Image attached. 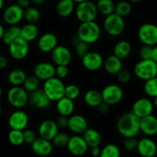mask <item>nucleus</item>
<instances>
[{
	"label": "nucleus",
	"mask_w": 157,
	"mask_h": 157,
	"mask_svg": "<svg viewBox=\"0 0 157 157\" xmlns=\"http://www.w3.org/2000/svg\"><path fill=\"white\" fill-rule=\"evenodd\" d=\"M116 128L123 137H135L140 132V118L132 111L124 113L117 120Z\"/></svg>",
	"instance_id": "f257e3e1"
},
{
	"label": "nucleus",
	"mask_w": 157,
	"mask_h": 157,
	"mask_svg": "<svg viewBox=\"0 0 157 157\" xmlns=\"http://www.w3.org/2000/svg\"><path fill=\"white\" fill-rule=\"evenodd\" d=\"M101 29L95 21L81 22L77 31V37L87 44L95 43L100 38Z\"/></svg>",
	"instance_id": "f03ea898"
},
{
	"label": "nucleus",
	"mask_w": 157,
	"mask_h": 157,
	"mask_svg": "<svg viewBox=\"0 0 157 157\" xmlns=\"http://www.w3.org/2000/svg\"><path fill=\"white\" fill-rule=\"evenodd\" d=\"M65 87L60 78L53 77L44 81L42 90L51 101H57L65 96Z\"/></svg>",
	"instance_id": "7ed1b4c3"
},
{
	"label": "nucleus",
	"mask_w": 157,
	"mask_h": 157,
	"mask_svg": "<svg viewBox=\"0 0 157 157\" xmlns=\"http://www.w3.org/2000/svg\"><path fill=\"white\" fill-rule=\"evenodd\" d=\"M98 13L96 5L89 0L78 3L75 9V16L81 22L95 21Z\"/></svg>",
	"instance_id": "20e7f679"
},
{
	"label": "nucleus",
	"mask_w": 157,
	"mask_h": 157,
	"mask_svg": "<svg viewBox=\"0 0 157 157\" xmlns=\"http://www.w3.org/2000/svg\"><path fill=\"white\" fill-rule=\"evenodd\" d=\"M135 75L140 80L147 81L157 76V63L152 59L141 60L134 67Z\"/></svg>",
	"instance_id": "39448f33"
},
{
	"label": "nucleus",
	"mask_w": 157,
	"mask_h": 157,
	"mask_svg": "<svg viewBox=\"0 0 157 157\" xmlns=\"http://www.w3.org/2000/svg\"><path fill=\"white\" fill-rule=\"evenodd\" d=\"M103 27L108 35L111 36H119L124 32L126 25L123 17L114 12L106 16L103 21Z\"/></svg>",
	"instance_id": "423d86ee"
},
{
	"label": "nucleus",
	"mask_w": 157,
	"mask_h": 157,
	"mask_svg": "<svg viewBox=\"0 0 157 157\" xmlns=\"http://www.w3.org/2000/svg\"><path fill=\"white\" fill-rule=\"evenodd\" d=\"M7 99L9 104L17 109L23 108L29 103V96L28 92L21 86H13L9 90Z\"/></svg>",
	"instance_id": "0eeeda50"
},
{
	"label": "nucleus",
	"mask_w": 157,
	"mask_h": 157,
	"mask_svg": "<svg viewBox=\"0 0 157 157\" xmlns=\"http://www.w3.org/2000/svg\"><path fill=\"white\" fill-rule=\"evenodd\" d=\"M138 37L143 44L155 46L157 44V25L152 23L142 25L138 30Z\"/></svg>",
	"instance_id": "6e6552de"
},
{
	"label": "nucleus",
	"mask_w": 157,
	"mask_h": 157,
	"mask_svg": "<svg viewBox=\"0 0 157 157\" xmlns=\"http://www.w3.org/2000/svg\"><path fill=\"white\" fill-rule=\"evenodd\" d=\"M103 102L109 106L119 103L123 98V90L117 84H111L106 85L101 91Z\"/></svg>",
	"instance_id": "1a4fd4ad"
},
{
	"label": "nucleus",
	"mask_w": 157,
	"mask_h": 157,
	"mask_svg": "<svg viewBox=\"0 0 157 157\" xmlns=\"http://www.w3.org/2000/svg\"><path fill=\"white\" fill-rule=\"evenodd\" d=\"M8 46H9V52L11 57L18 61L24 59L29 54V42L21 37L14 40Z\"/></svg>",
	"instance_id": "9d476101"
},
{
	"label": "nucleus",
	"mask_w": 157,
	"mask_h": 157,
	"mask_svg": "<svg viewBox=\"0 0 157 157\" xmlns=\"http://www.w3.org/2000/svg\"><path fill=\"white\" fill-rule=\"evenodd\" d=\"M24 18V9L17 4L11 5L3 12V20L9 25H18Z\"/></svg>",
	"instance_id": "9b49d317"
},
{
	"label": "nucleus",
	"mask_w": 157,
	"mask_h": 157,
	"mask_svg": "<svg viewBox=\"0 0 157 157\" xmlns=\"http://www.w3.org/2000/svg\"><path fill=\"white\" fill-rule=\"evenodd\" d=\"M66 147L69 153L75 156H83L87 153L88 149L89 148L83 136L77 134L69 137Z\"/></svg>",
	"instance_id": "f8f14e48"
},
{
	"label": "nucleus",
	"mask_w": 157,
	"mask_h": 157,
	"mask_svg": "<svg viewBox=\"0 0 157 157\" xmlns=\"http://www.w3.org/2000/svg\"><path fill=\"white\" fill-rule=\"evenodd\" d=\"M104 60L101 54L97 52L89 51L82 58V64L86 69L90 71H95L103 66Z\"/></svg>",
	"instance_id": "ddd939ff"
},
{
	"label": "nucleus",
	"mask_w": 157,
	"mask_h": 157,
	"mask_svg": "<svg viewBox=\"0 0 157 157\" xmlns=\"http://www.w3.org/2000/svg\"><path fill=\"white\" fill-rule=\"evenodd\" d=\"M8 124L12 130L23 131L29 124V117L23 110H17L11 113L8 120Z\"/></svg>",
	"instance_id": "4468645a"
},
{
	"label": "nucleus",
	"mask_w": 157,
	"mask_h": 157,
	"mask_svg": "<svg viewBox=\"0 0 157 157\" xmlns=\"http://www.w3.org/2000/svg\"><path fill=\"white\" fill-rule=\"evenodd\" d=\"M51 58L56 66H68L72 61V53L69 49L65 46L57 45L51 52Z\"/></svg>",
	"instance_id": "2eb2a0df"
},
{
	"label": "nucleus",
	"mask_w": 157,
	"mask_h": 157,
	"mask_svg": "<svg viewBox=\"0 0 157 157\" xmlns=\"http://www.w3.org/2000/svg\"><path fill=\"white\" fill-rule=\"evenodd\" d=\"M153 103L148 98H139L135 101L132 107V112L138 117L143 118L152 114L153 111Z\"/></svg>",
	"instance_id": "dca6fc26"
},
{
	"label": "nucleus",
	"mask_w": 157,
	"mask_h": 157,
	"mask_svg": "<svg viewBox=\"0 0 157 157\" xmlns=\"http://www.w3.org/2000/svg\"><path fill=\"white\" fill-rule=\"evenodd\" d=\"M58 127L56 122L53 120L47 119L40 124L38 129V133L40 137L52 141L54 136L58 133Z\"/></svg>",
	"instance_id": "f3484780"
},
{
	"label": "nucleus",
	"mask_w": 157,
	"mask_h": 157,
	"mask_svg": "<svg viewBox=\"0 0 157 157\" xmlns=\"http://www.w3.org/2000/svg\"><path fill=\"white\" fill-rule=\"evenodd\" d=\"M136 150L142 157H154L157 153V146L152 139L145 137L138 141Z\"/></svg>",
	"instance_id": "a211bd4d"
},
{
	"label": "nucleus",
	"mask_w": 157,
	"mask_h": 157,
	"mask_svg": "<svg viewBox=\"0 0 157 157\" xmlns=\"http://www.w3.org/2000/svg\"><path fill=\"white\" fill-rule=\"evenodd\" d=\"M32 150L35 155L42 157H47L52 153L53 145L51 140L42 137H37L32 144Z\"/></svg>",
	"instance_id": "6ab92c4d"
},
{
	"label": "nucleus",
	"mask_w": 157,
	"mask_h": 157,
	"mask_svg": "<svg viewBox=\"0 0 157 157\" xmlns=\"http://www.w3.org/2000/svg\"><path fill=\"white\" fill-rule=\"evenodd\" d=\"M57 45H58V38L55 34L51 32H47L41 35L37 42L38 48L44 53L52 52V51Z\"/></svg>",
	"instance_id": "aec40b11"
},
{
	"label": "nucleus",
	"mask_w": 157,
	"mask_h": 157,
	"mask_svg": "<svg viewBox=\"0 0 157 157\" xmlns=\"http://www.w3.org/2000/svg\"><path fill=\"white\" fill-rule=\"evenodd\" d=\"M29 101L33 107L38 110H45L48 108L52 102L42 89H37L35 91L30 93Z\"/></svg>",
	"instance_id": "412c9836"
},
{
	"label": "nucleus",
	"mask_w": 157,
	"mask_h": 157,
	"mask_svg": "<svg viewBox=\"0 0 157 157\" xmlns=\"http://www.w3.org/2000/svg\"><path fill=\"white\" fill-rule=\"evenodd\" d=\"M34 75L40 81L46 80L55 77V67L49 62H40L34 67Z\"/></svg>",
	"instance_id": "4be33fe9"
},
{
	"label": "nucleus",
	"mask_w": 157,
	"mask_h": 157,
	"mask_svg": "<svg viewBox=\"0 0 157 157\" xmlns=\"http://www.w3.org/2000/svg\"><path fill=\"white\" fill-rule=\"evenodd\" d=\"M68 128L75 134L83 135V133L88 129V122L86 118L82 115H72L69 118Z\"/></svg>",
	"instance_id": "5701e85b"
},
{
	"label": "nucleus",
	"mask_w": 157,
	"mask_h": 157,
	"mask_svg": "<svg viewBox=\"0 0 157 157\" xmlns=\"http://www.w3.org/2000/svg\"><path fill=\"white\" fill-rule=\"evenodd\" d=\"M140 131L148 136L157 134V118L150 114L140 119Z\"/></svg>",
	"instance_id": "b1692460"
},
{
	"label": "nucleus",
	"mask_w": 157,
	"mask_h": 157,
	"mask_svg": "<svg viewBox=\"0 0 157 157\" xmlns=\"http://www.w3.org/2000/svg\"><path fill=\"white\" fill-rule=\"evenodd\" d=\"M103 66L105 71L109 75H116L123 69V62L122 59L119 58L115 55H112L108 56L104 60Z\"/></svg>",
	"instance_id": "393cba45"
},
{
	"label": "nucleus",
	"mask_w": 157,
	"mask_h": 157,
	"mask_svg": "<svg viewBox=\"0 0 157 157\" xmlns=\"http://www.w3.org/2000/svg\"><path fill=\"white\" fill-rule=\"evenodd\" d=\"M75 109L73 101L69 99L66 97H63L56 101V110L59 115L66 117H70Z\"/></svg>",
	"instance_id": "a878e982"
},
{
	"label": "nucleus",
	"mask_w": 157,
	"mask_h": 157,
	"mask_svg": "<svg viewBox=\"0 0 157 157\" xmlns=\"http://www.w3.org/2000/svg\"><path fill=\"white\" fill-rule=\"evenodd\" d=\"M83 137L89 148L93 147H99L102 143V136L99 132L92 128H88L83 133Z\"/></svg>",
	"instance_id": "bb28decb"
},
{
	"label": "nucleus",
	"mask_w": 157,
	"mask_h": 157,
	"mask_svg": "<svg viewBox=\"0 0 157 157\" xmlns=\"http://www.w3.org/2000/svg\"><path fill=\"white\" fill-rule=\"evenodd\" d=\"M38 28L34 23H27L21 28L20 37L28 42L34 41L38 35Z\"/></svg>",
	"instance_id": "cd10ccee"
},
{
	"label": "nucleus",
	"mask_w": 157,
	"mask_h": 157,
	"mask_svg": "<svg viewBox=\"0 0 157 157\" xmlns=\"http://www.w3.org/2000/svg\"><path fill=\"white\" fill-rule=\"evenodd\" d=\"M75 9V2L72 0H59L57 3L56 12L60 17L67 18Z\"/></svg>",
	"instance_id": "c85d7f7f"
},
{
	"label": "nucleus",
	"mask_w": 157,
	"mask_h": 157,
	"mask_svg": "<svg viewBox=\"0 0 157 157\" xmlns=\"http://www.w3.org/2000/svg\"><path fill=\"white\" fill-rule=\"evenodd\" d=\"M132 47L130 43L126 40H121L114 45L113 55L120 59H124L130 55Z\"/></svg>",
	"instance_id": "c756f323"
},
{
	"label": "nucleus",
	"mask_w": 157,
	"mask_h": 157,
	"mask_svg": "<svg viewBox=\"0 0 157 157\" xmlns=\"http://www.w3.org/2000/svg\"><path fill=\"white\" fill-rule=\"evenodd\" d=\"M84 101L89 107H97L103 101L101 92L94 89L87 90L84 95Z\"/></svg>",
	"instance_id": "7c9ffc66"
},
{
	"label": "nucleus",
	"mask_w": 157,
	"mask_h": 157,
	"mask_svg": "<svg viewBox=\"0 0 157 157\" xmlns=\"http://www.w3.org/2000/svg\"><path fill=\"white\" fill-rule=\"evenodd\" d=\"M27 75L22 69H14L9 72L8 81L12 86H21L26 81Z\"/></svg>",
	"instance_id": "2f4dec72"
},
{
	"label": "nucleus",
	"mask_w": 157,
	"mask_h": 157,
	"mask_svg": "<svg viewBox=\"0 0 157 157\" xmlns=\"http://www.w3.org/2000/svg\"><path fill=\"white\" fill-rule=\"evenodd\" d=\"M20 33H21V28L19 26H18L17 25H10L6 30H5L2 41H3L4 44L9 45L12 41L19 38Z\"/></svg>",
	"instance_id": "473e14b6"
},
{
	"label": "nucleus",
	"mask_w": 157,
	"mask_h": 157,
	"mask_svg": "<svg viewBox=\"0 0 157 157\" xmlns=\"http://www.w3.org/2000/svg\"><path fill=\"white\" fill-rule=\"evenodd\" d=\"M95 5L99 13L104 16L114 13L115 4L112 0H98Z\"/></svg>",
	"instance_id": "72a5a7b5"
},
{
	"label": "nucleus",
	"mask_w": 157,
	"mask_h": 157,
	"mask_svg": "<svg viewBox=\"0 0 157 157\" xmlns=\"http://www.w3.org/2000/svg\"><path fill=\"white\" fill-rule=\"evenodd\" d=\"M143 89L147 96L153 98L157 97V76L145 81Z\"/></svg>",
	"instance_id": "f704fd0d"
},
{
	"label": "nucleus",
	"mask_w": 157,
	"mask_h": 157,
	"mask_svg": "<svg viewBox=\"0 0 157 157\" xmlns=\"http://www.w3.org/2000/svg\"><path fill=\"white\" fill-rule=\"evenodd\" d=\"M8 139L9 143L12 145L18 147L24 144V138H23V131L22 130H12L9 131L8 134Z\"/></svg>",
	"instance_id": "c9c22d12"
},
{
	"label": "nucleus",
	"mask_w": 157,
	"mask_h": 157,
	"mask_svg": "<svg viewBox=\"0 0 157 157\" xmlns=\"http://www.w3.org/2000/svg\"><path fill=\"white\" fill-rule=\"evenodd\" d=\"M131 12H132V6L129 2L120 1L115 4L114 12L123 18L128 16Z\"/></svg>",
	"instance_id": "e433bc0d"
},
{
	"label": "nucleus",
	"mask_w": 157,
	"mask_h": 157,
	"mask_svg": "<svg viewBox=\"0 0 157 157\" xmlns=\"http://www.w3.org/2000/svg\"><path fill=\"white\" fill-rule=\"evenodd\" d=\"M41 17V14L38 9L35 7H28L24 9V18L29 23H34L38 21Z\"/></svg>",
	"instance_id": "4c0bfd02"
},
{
	"label": "nucleus",
	"mask_w": 157,
	"mask_h": 157,
	"mask_svg": "<svg viewBox=\"0 0 157 157\" xmlns=\"http://www.w3.org/2000/svg\"><path fill=\"white\" fill-rule=\"evenodd\" d=\"M99 157H120V150L115 144H107L101 149Z\"/></svg>",
	"instance_id": "58836bf2"
},
{
	"label": "nucleus",
	"mask_w": 157,
	"mask_h": 157,
	"mask_svg": "<svg viewBox=\"0 0 157 157\" xmlns=\"http://www.w3.org/2000/svg\"><path fill=\"white\" fill-rule=\"evenodd\" d=\"M73 45L75 54H76L77 56L80 57L81 58L89 52V44L81 41L78 37H76V38L74 39Z\"/></svg>",
	"instance_id": "ea45409f"
},
{
	"label": "nucleus",
	"mask_w": 157,
	"mask_h": 157,
	"mask_svg": "<svg viewBox=\"0 0 157 157\" xmlns=\"http://www.w3.org/2000/svg\"><path fill=\"white\" fill-rule=\"evenodd\" d=\"M39 81L37 77L35 75L32 76H27L26 81L23 83V87L25 90L28 92V93H32V92L35 91L37 89H38V86H39Z\"/></svg>",
	"instance_id": "a19ab883"
},
{
	"label": "nucleus",
	"mask_w": 157,
	"mask_h": 157,
	"mask_svg": "<svg viewBox=\"0 0 157 157\" xmlns=\"http://www.w3.org/2000/svg\"><path fill=\"white\" fill-rule=\"evenodd\" d=\"M69 140V136L67 133L58 132V133L52 140V145L57 148H63V147H67Z\"/></svg>",
	"instance_id": "79ce46f5"
},
{
	"label": "nucleus",
	"mask_w": 157,
	"mask_h": 157,
	"mask_svg": "<svg viewBox=\"0 0 157 157\" xmlns=\"http://www.w3.org/2000/svg\"><path fill=\"white\" fill-rule=\"evenodd\" d=\"M80 95V89L75 84H69L65 87V97L69 99L74 100L77 99Z\"/></svg>",
	"instance_id": "37998d69"
},
{
	"label": "nucleus",
	"mask_w": 157,
	"mask_h": 157,
	"mask_svg": "<svg viewBox=\"0 0 157 157\" xmlns=\"http://www.w3.org/2000/svg\"><path fill=\"white\" fill-rule=\"evenodd\" d=\"M152 47L153 46L147 45V44H143L139 51V55L142 60H149L152 58Z\"/></svg>",
	"instance_id": "c03bdc74"
},
{
	"label": "nucleus",
	"mask_w": 157,
	"mask_h": 157,
	"mask_svg": "<svg viewBox=\"0 0 157 157\" xmlns=\"http://www.w3.org/2000/svg\"><path fill=\"white\" fill-rule=\"evenodd\" d=\"M23 138H24V143L26 144L32 145L34 141L37 139V135L35 131L30 129H25L23 130Z\"/></svg>",
	"instance_id": "a18cd8bd"
},
{
	"label": "nucleus",
	"mask_w": 157,
	"mask_h": 157,
	"mask_svg": "<svg viewBox=\"0 0 157 157\" xmlns=\"http://www.w3.org/2000/svg\"><path fill=\"white\" fill-rule=\"evenodd\" d=\"M138 141L135 139V137H129L126 138L124 143H123V147L128 151H133L136 150Z\"/></svg>",
	"instance_id": "49530a36"
},
{
	"label": "nucleus",
	"mask_w": 157,
	"mask_h": 157,
	"mask_svg": "<svg viewBox=\"0 0 157 157\" xmlns=\"http://www.w3.org/2000/svg\"><path fill=\"white\" fill-rule=\"evenodd\" d=\"M116 75L118 81L123 84H126L131 79V75L129 71H128L127 70H124V69H122Z\"/></svg>",
	"instance_id": "de8ad7c7"
},
{
	"label": "nucleus",
	"mask_w": 157,
	"mask_h": 157,
	"mask_svg": "<svg viewBox=\"0 0 157 157\" xmlns=\"http://www.w3.org/2000/svg\"><path fill=\"white\" fill-rule=\"evenodd\" d=\"M69 74L67 65H58L55 67V75L60 79H64Z\"/></svg>",
	"instance_id": "09e8293b"
},
{
	"label": "nucleus",
	"mask_w": 157,
	"mask_h": 157,
	"mask_svg": "<svg viewBox=\"0 0 157 157\" xmlns=\"http://www.w3.org/2000/svg\"><path fill=\"white\" fill-rule=\"evenodd\" d=\"M55 122H56V124L58 125V128H66V127H68L69 118H68V117L60 115L56 119Z\"/></svg>",
	"instance_id": "8fccbe9b"
},
{
	"label": "nucleus",
	"mask_w": 157,
	"mask_h": 157,
	"mask_svg": "<svg viewBox=\"0 0 157 157\" xmlns=\"http://www.w3.org/2000/svg\"><path fill=\"white\" fill-rule=\"evenodd\" d=\"M97 108H98V110L99 112L100 113H102V114H104V113H106L108 111H109V104H107L105 102H102L101 104H99V105L97 107Z\"/></svg>",
	"instance_id": "3c124183"
},
{
	"label": "nucleus",
	"mask_w": 157,
	"mask_h": 157,
	"mask_svg": "<svg viewBox=\"0 0 157 157\" xmlns=\"http://www.w3.org/2000/svg\"><path fill=\"white\" fill-rule=\"evenodd\" d=\"M90 153L92 156L94 157H99L100 153H101V149L99 147H93L90 148Z\"/></svg>",
	"instance_id": "603ef678"
},
{
	"label": "nucleus",
	"mask_w": 157,
	"mask_h": 157,
	"mask_svg": "<svg viewBox=\"0 0 157 157\" xmlns=\"http://www.w3.org/2000/svg\"><path fill=\"white\" fill-rule=\"evenodd\" d=\"M16 4L24 9L29 7V5H30V0H16Z\"/></svg>",
	"instance_id": "864d4df0"
},
{
	"label": "nucleus",
	"mask_w": 157,
	"mask_h": 157,
	"mask_svg": "<svg viewBox=\"0 0 157 157\" xmlns=\"http://www.w3.org/2000/svg\"><path fill=\"white\" fill-rule=\"evenodd\" d=\"M8 64V60L3 55H0V69L5 68Z\"/></svg>",
	"instance_id": "5fc2aeb1"
},
{
	"label": "nucleus",
	"mask_w": 157,
	"mask_h": 157,
	"mask_svg": "<svg viewBox=\"0 0 157 157\" xmlns=\"http://www.w3.org/2000/svg\"><path fill=\"white\" fill-rule=\"evenodd\" d=\"M152 61L157 63V44L152 47Z\"/></svg>",
	"instance_id": "6e6d98bb"
},
{
	"label": "nucleus",
	"mask_w": 157,
	"mask_h": 157,
	"mask_svg": "<svg viewBox=\"0 0 157 157\" xmlns=\"http://www.w3.org/2000/svg\"><path fill=\"white\" fill-rule=\"evenodd\" d=\"M4 32H5L4 28H3V26L2 25V24H1V23H0V40H2V36H3V34H4Z\"/></svg>",
	"instance_id": "4d7b16f0"
},
{
	"label": "nucleus",
	"mask_w": 157,
	"mask_h": 157,
	"mask_svg": "<svg viewBox=\"0 0 157 157\" xmlns=\"http://www.w3.org/2000/svg\"><path fill=\"white\" fill-rule=\"evenodd\" d=\"M32 2H34L35 4H42V3L44 2L46 0H31Z\"/></svg>",
	"instance_id": "13d9d810"
},
{
	"label": "nucleus",
	"mask_w": 157,
	"mask_h": 157,
	"mask_svg": "<svg viewBox=\"0 0 157 157\" xmlns=\"http://www.w3.org/2000/svg\"><path fill=\"white\" fill-rule=\"evenodd\" d=\"M153 105L155 108L157 109V97L154 98V101H153Z\"/></svg>",
	"instance_id": "bf43d9fd"
},
{
	"label": "nucleus",
	"mask_w": 157,
	"mask_h": 157,
	"mask_svg": "<svg viewBox=\"0 0 157 157\" xmlns=\"http://www.w3.org/2000/svg\"><path fill=\"white\" fill-rule=\"evenodd\" d=\"M72 1L74 2L75 3H81V2H86V1H88V0H72Z\"/></svg>",
	"instance_id": "052dcab7"
},
{
	"label": "nucleus",
	"mask_w": 157,
	"mask_h": 157,
	"mask_svg": "<svg viewBox=\"0 0 157 157\" xmlns=\"http://www.w3.org/2000/svg\"><path fill=\"white\" fill-rule=\"evenodd\" d=\"M3 6H4V0H0V11L3 8Z\"/></svg>",
	"instance_id": "680f3d73"
},
{
	"label": "nucleus",
	"mask_w": 157,
	"mask_h": 157,
	"mask_svg": "<svg viewBox=\"0 0 157 157\" xmlns=\"http://www.w3.org/2000/svg\"><path fill=\"white\" fill-rule=\"evenodd\" d=\"M130 2H139L142 0H129Z\"/></svg>",
	"instance_id": "e2e57ef3"
},
{
	"label": "nucleus",
	"mask_w": 157,
	"mask_h": 157,
	"mask_svg": "<svg viewBox=\"0 0 157 157\" xmlns=\"http://www.w3.org/2000/svg\"><path fill=\"white\" fill-rule=\"evenodd\" d=\"M2 90L1 87H0V98L2 97Z\"/></svg>",
	"instance_id": "0e129e2a"
},
{
	"label": "nucleus",
	"mask_w": 157,
	"mask_h": 157,
	"mask_svg": "<svg viewBox=\"0 0 157 157\" xmlns=\"http://www.w3.org/2000/svg\"><path fill=\"white\" fill-rule=\"evenodd\" d=\"M2 109L1 105H0V115H1V113H2Z\"/></svg>",
	"instance_id": "69168bd1"
}]
</instances>
